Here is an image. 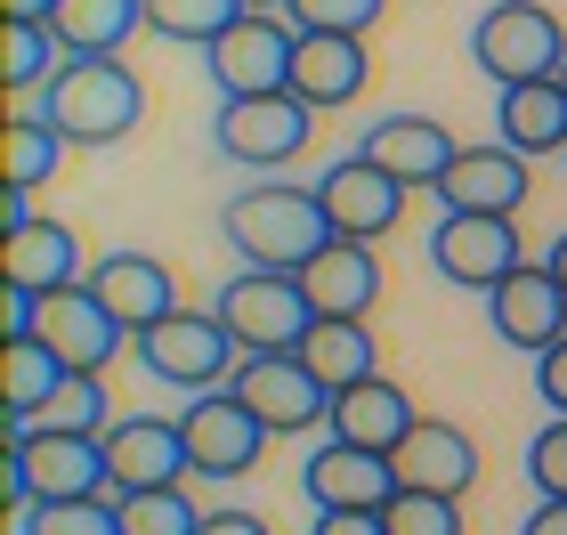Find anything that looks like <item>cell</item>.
<instances>
[{
	"mask_svg": "<svg viewBox=\"0 0 567 535\" xmlns=\"http://www.w3.org/2000/svg\"><path fill=\"white\" fill-rule=\"evenodd\" d=\"M308 138H317V114H308L292 90H276V97H219V114H212L219 163H244V171H284V163H300Z\"/></svg>",
	"mask_w": 567,
	"mask_h": 535,
	"instance_id": "52a82bcc",
	"label": "cell"
},
{
	"mask_svg": "<svg viewBox=\"0 0 567 535\" xmlns=\"http://www.w3.org/2000/svg\"><path fill=\"white\" fill-rule=\"evenodd\" d=\"M236 17H251L244 0H146V33L178 49H212Z\"/></svg>",
	"mask_w": 567,
	"mask_h": 535,
	"instance_id": "4dcf8cb0",
	"label": "cell"
},
{
	"mask_svg": "<svg viewBox=\"0 0 567 535\" xmlns=\"http://www.w3.org/2000/svg\"><path fill=\"white\" fill-rule=\"evenodd\" d=\"M219 325L236 333L244 357H284L308 341V325H317V309H308L300 276H276V268H244V276H219Z\"/></svg>",
	"mask_w": 567,
	"mask_h": 535,
	"instance_id": "8992f818",
	"label": "cell"
},
{
	"mask_svg": "<svg viewBox=\"0 0 567 535\" xmlns=\"http://www.w3.org/2000/svg\"><path fill=\"white\" fill-rule=\"evenodd\" d=\"M527 479H535V495L567 503V414H551V422L527 439Z\"/></svg>",
	"mask_w": 567,
	"mask_h": 535,
	"instance_id": "8d00e7d4",
	"label": "cell"
},
{
	"mask_svg": "<svg viewBox=\"0 0 567 535\" xmlns=\"http://www.w3.org/2000/svg\"><path fill=\"white\" fill-rule=\"evenodd\" d=\"M495 138L519 155H567V82H519L495 97Z\"/></svg>",
	"mask_w": 567,
	"mask_h": 535,
	"instance_id": "d4e9b609",
	"label": "cell"
},
{
	"mask_svg": "<svg viewBox=\"0 0 567 535\" xmlns=\"http://www.w3.org/2000/svg\"><path fill=\"white\" fill-rule=\"evenodd\" d=\"M559 82H567V65H559Z\"/></svg>",
	"mask_w": 567,
	"mask_h": 535,
	"instance_id": "7dc6e473",
	"label": "cell"
},
{
	"mask_svg": "<svg viewBox=\"0 0 567 535\" xmlns=\"http://www.w3.org/2000/svg\"><path fill=\"white\" fill-rule=\"evenodd\" d=\"M41 212H33V195H24V187H9V195H0V236H17V227H33Z\"/></svg>",
	"mask_w": 567,
	"mask_h": 535,
	"instance_id": "7bdbcfd3",
	"label": "cell"
},
{
	"mask_svg": "<svg viewBox=\"0 0 567 535\" xmlns=\"http://www.w3.org/2000/svg\"><path fill=\"white\" fill-rule=\"evenodd\" d=\"M390 535H462V503L446 495H422V487H398V503L381 512Z\"/></svg>",
	"mask_w": 567,
	"mask_h": 535,
	"instance_id": "d590c367",
	"label": "cell"
},
{
	"mask_svg": "<svg viewBox=\"0 0 567 535\" xmlns=\"http://www.w3.org/2000/svg\"><path fill=\"white\" fill-rule=\"evenodd\" d=\"M300 487H308V503H317V512H390L405 479H398L390 454H365V446L324 439V446L300 463Z\"/></svg>",
	"mask_w": 567,
	"mask_h": 535,
	"instance_id": "e0dca14e",
	"label": "cell"
},
{
	"mask_svg": "<svg viewBox=\"0 0 567 535\" xmlns=\"http://www.w3.org/2000/svg\"><path fill=\"white\" fill-rule=\"evenodd\" d=\"M0 495H9V512H41V503H82V495H114L106 439H82V430H24V422H9V463H0Z\"/></svg>",
	"mask_w": 567,
	"mask_h": 535,
	"instance_id": "7a4b0ae2",
	"label": "cell"
},
{
	"mask_svg": "<svg viewBox=\"0 0 567 535\" xmlns=\"http://www.w3.org/2000/svg\"><path fill=\"white\" fill-rule=\"evenodd\" d=\"M58 163H65L58 122H49L41 106H33V114H9V131H0V178L24 187V195H41L49 178H58Z\"/></svg>",
	"mask_w": 567,
	"mask_h": 535,
	"instance_id": "f546056e",
	"label": "cell"
},
{
	"mask_svg": "<svg viewBox=\"0 0 567 535\" xmlns=\"http://www.w3.org/2000/svg\"><path fill=\"white\" fill-rule=\"evenodd\" d=\"M227 390L268 422V439H300V430H324L332 422V390L300 366L292 349H284V357H244Z\"/></svg>",
	"mask_w": 567,
	"mask_h": 535,
	"instance_id": "8fae6325",
	"label": "cell"
},
{
	"mask_svg": "<svg viewBox=\"0 0 567 535\" xmlns=\"http://www.w3.org/2000/svg\"><path fill=\"white\" fill-rule=\"evenodd\" d=\"M535 398H544L551 414H567V341L535 357Z\"/></svg>",
	"mask_w": 567,
	"mask_h": 535,
	"instance_id": "f35d334b",
	"label": "cell"
},
{
	"mask_svg": "<svg viewBox=\"0 0 567 535\" xmlns=\"http://www.w3.org/2000/svg\"><path fill=\"white\" fill-rule=\"evenodd\" d=\"M114 512H122V535H203L187 479L178 487H146V495H114Z\"/></svg>",
	"mask_w": 567,
	"mask_h": 535,
	"instance_id": "1f68e13d",
	"label": "cell"
},
{
	"mask_svg": "<svg viewBox=\"0 0 567 535\" xmlns=\"http://www.w3.org/2000/svg\"><path fill=\"white\" fill-rule=\"evenodd\" d=\"M0 276H9V285H33V292H65V285H82V276H90L82 236H73L65 219H33V227H17V236H0Z\"/></svg>",
	"mask_w": 567,
	"mask_h": 535,
	"instance_id": "cb8c5ba5",
	"label": "cell"
},
{
	"mask_svg": "<svg viewBox=\"0 0 567 535\" xmlns=\"http://www.w3.org/2000/svg\"><path fill=\"white\" fill-rule=\"evenodd\" d=\"M292 49H300V24L292 17H236L227 33L203 49V65H212L219 97H276L292 90Z\"/></svg>",
	"mask_w": 567,
	"mask_h": 535,
	"instance_id": "9c48e42d",
	"label": "cell"
},
{
	"mask_svg": "<svg viewBox=\"0 0 567 535\" xmlns=\"http://www.w3.org/2000/svg\"><path fill=\"white\" fill-rule=\"evenodd\" d=\"M300 24V33H349V41H365L381 17H390V0H292L284 9Z\"/></svg>",
	"mask_w": 567,
	"mask_h": 535,
	"instance_id": "836d02e7",
	"label": "cell"
},
{
	"mask_svg": "<svg viewBox=\"0 0 567 535\" xmlns=\"http://www.w3.org/2000/svg\"><path fill=\"white\" fill-rule=\"evenodd\" d=\"M203 535H276L260 512H203Z\"/></svg>",
	"mask_w": 567,
	"mask_h": 535,
	"instance_id": "60d3db41",
	"label": "cell"
},
{
	"mask_svg": "<svg viewBox=\"0 0 567 535\" xmlns=\"http://www.w3.org/2000/svg\"><path fill=\"white\" fill-rule=\"evenodd\" d=\"M357 155H365V163H381V171H390L405 195H437V178L454 171L462 138L446 131V122H430V114H381L373 131L357 138Z\"/></svg>",
	"mask_w": 567,
	"mask_h": 535,
	"instance_id": "9a60e30c",
	"label": "cell"
},
{
	"mask_svg": "<svg viewBox=\"0 0 567 535\" xmlns=\"http://www.w3.org/2000/svg\"><path fill=\"white\" fill-rule=\"evenodd\" d=\"M106 471H114V495H146V487H178V479H195L178 414H114Z\"/></svg>",
	"mask_w": 567,
	"mask_h": 535,
	"instance_id": "4fadbf2b",
	"label": "cell"
},
{
	"mask_svg": "<svg viewBox=\"0 0 567 535\" xmlns=\"http://www.w3.org/2000/svg\"><path fill=\"white\" fill-rule=\"evenodd\" d=\"M33 341H49L73 373H106L131 333L114 325V309L90 292V276H82V285H65V292H49V300H41V333H33Z\"/></svg>",
	"mask_w": 567,
	"mask_h": 535,
	"instance_id": "d6986e66",
	"label": "cell"
},
{
	"mask_svg": "<svg viewBox=\"0 0 567 535\" xmlns=\"http://www.w3.org/2000/svg\"><path fill=\"white\" fill-rule=\"evenodd\" d=\"M544 268L559 276V285H567V227H559V236H551V251H544Z\"/></svg>",
	"mask_w": 567,
	"mask_h": 535,
	"instance_id": "ee69618b",
	"label": "cell"
},
{
	"mask_svg": "<svg viewBox=\"0 0 567 535\" xmlns=\"http://www.w3.org/2000/svg\"><path fill=\"white\" fill-rule=\"evenodd\" d=\"M471 58H478L486 82H503V90L559 82L567 24H559V9H544V0H486L478 24H471Z\"/></svg>",
	"mask_w": 567,
	"mask_h": 535,
	"instance_id": "277c9868",
	"label": "cell"
},
{
	"mask_svg": "<svg viewBox=\"0 0 567 535\" xmlns=\"http://www.w3.org/2000/svg\"><path fill=\"white\" fill-rule=\"evenodd\" d=\"M398 479H405V487H422V495L462 503V495L478 487V446H471V430L422 414V430L398 446Z\"/></svg>",
	"mask_w": 567,
	"mask_h": 535,
	"instance_id": "603a6c76",
	"label": "cell"
},
{
	"mask_svg": "<svg viewBox=\"0 0 567 535\" xmlns=\"http://www.w3.org/2000/svg\"><path fill=\"white\" fill-rule=\"evenodd\" d=\"M535 195V163L519 146H462L454 171L437 178V212H495V219H519Z\"/></svg>",
	"mask_w": 567,
	"mask_h": 535,
	"instance_id": "2e32d148",
	"label": "cell"
},
{
	"mask_svg": "<svg viewBox=\"0 0 567 535\" xmlns=\"http://www.w3.org/2000/svg\"><path fill=\"white\" fill-rule=\"evenodd\" d=\"M41 114L58 122L65 146H122L146 122V82L122 58H65L58 82L41 90Z\"/></svg>",
	"mask_w": 567,
	"mask_h": 535,
	"instance_id": "3957f363",
	"label": "cell"
},
{
	"mask_svg": "<svg viewBox=\"0 0 567 535\" xmlns=\"http://www.w3.org/2000/svg\"><path fill=\"white\" fill-rule=\"evenodd\" d=\"M65 0H9V17H58Z\"/></svg>",
	"mask_w": 567,
	"mask_h": 535,
	"instance_id": "f6af8a7d",
	"label": "cell"
},
{
	"mask_svg": "<svg viewBox=\"0 0 567 535\" xmlns=\"http://www.w3.org/2000/svg\"><path fill=\"white\" fill-rule=\"evenodd\" d=\"M65 357L49 349V341H0V405H9V422L33 430L41 422V405L65 390Z\"/></svg>",
	"mask_w": 567,
	"mask_h": 535,
	"instance_id": "83f0119b",
	"label": "cell"
},
{
	"mask_svg": "<svg viewBox=\"0 0 567 535\" xmlns=\"http://www.w3.org/2000/svg\"><path fill=\"white\" fill-rule=\"evenodd\" d=\"M178 430H187V463L195 479H251L268 454V422L251 414L236 390H203L178 405Z\"/></svg>",
	"mask_w": 567,
	"mask_h": 535,
	"instance_id": "30bf717a",
	"label": "cell"
},
{
	"mask_svg": "<svg viewBox=\"0 0 567 535\" xmlns=\"http://www.w3.org/2000/svg\"><path fill=\"white\" fill-rule=\"evenodd\" d=\"M292 357H300V366L324 381L332 398L381 373V341L365 333V317H317V325H308V341H300Z\"/></svg>",
	"mask_w": 567,
	"mask_h": 535,
	"instance_id": "484cf974",
	"label": "cell"
},
{
	"mask_svg": "<svg viewBox=\"0 0 567 535\" xmlns=\"http://www.w3.org/2000/svg\"><path fill=\"white\" fill-rule=\"evenodd\" d=\"M24 535H122L114 495H82V503H41Z\"/></svg>",
	"mask_w": 567,
	"mask_h": 535,
	"instance_id": "e575fe53",
	"label": "cell"
},
{
	"mask_svg": "<svg viewBox=\"0 0 567 535\" xmlns=\"http://www.w3.org/2000/svg\"><path fill=\"white\" fill-rule=\"evenodd\" d=\"M381 285H390V276H381V251L357 244V236H332L317 260L300 268V292H308L317 317H373Z\"/></svg>",
	"mask_w": 567,
	"mask_h": 535,
	"instance_id": "7402d4cb",
	"label": "cell"
},
{
	"mask_svg": "<svg viewBox=\"0 0 567 535\" xmlns=\"http://www.w3.org/2000/svg\"><path fill=\"white\" fill-rule=\"evenodd\" d=\"M41 300H49V292L9 285V276H0V341H33V333H41Z\"/></svg>",
	"mask_w": 567,
	"mask_h": 535,
	"instance_id": "74e56055",
	"label": "cell"
},
{
	"mask_svg": "<svg viewBox=\"0 0 567 535\" xmlns=\"http://www.w3.org/2000/svg\"><path fill=\"white\" fill-rule=\"evenodd\" d=\"M58 65H65V41H58L49 17H9L0 24V90L9 97H41L58 82Z\"/></svg>",
	"mask_w": 567,
	"mask_h": 535,
	"instance_id": "f1b7e54d",
	"label": "cell"
},
{
	"mask_svg": "<svg viewBox=\"0 0 567 535\" xmlns=\"http://www.w3.org/2000/svg\"><path fill=\"white\" fill-rule=\"evenodd\" d=\"M430 268L462 292H495L503 276L527 268V244H519V219H495V212H437L430 227Z\"/></svg>",
	"mask_w": 567,
	"mask_h": 535,
	"instance_id": "ba28073f",
	"label": "cell"
},
{
	"mask_svg": "<svg viewBox=\"0 0 567 535\" xmlns=\"http://www.w3.org/2000/svg\"><path fill=\"white\" fill-rule=\"evenodd\" d=\"M317 203H324V219H332V236H357V244H381L390 227L405 219V195L381 163H365V155H341L324 178H317Z\"/></svg>",
	"mask_w": 567,
	"mask_h": 535,
	"instance_id": "5bb4252c",
	"label": "cell"
},
{
	"mask_svg": "<svg viewBox=\"0 0 567 535\" xmlns=\"http://www.w3.org/2000/svg\"><path fill=\"white\" fill-rule=\"evenodd\" d=\"M90 292L114 309L122 333H154L163 317H178L187 300H178V276L154 260V251H97V268H90Z\"/></svg>",
	"mask_w": 567,
	"mask_h": 535,
	"instance_id": "ac0fdd59",
	"label": "cell"
},
{
	"mask_svg": "<svg viewBox=\"0 0 567 535\" xmlns=\"http://www.w3.org/2000/svg\"><path fill=\"white\" fill-rule=\"evenodd\" d=\"M244 9H260V17H276V9H292V0H244Z\"/></svg>",
	"mask_w": 567,
	"mask_h": 535,
	"instance_id": "bcb514c9",
	"label": "cell"
},
{
	"mask_svg": "<svg viewBox=\"0 0 567 535\" xmlns=\"http://www.w3.org/2000/svg\"><path fill=\"white\" fill-rule=\"evenodd\" d=\"M486 325H495V341H503V349L544 357V349L567 341V285H559L544 260H527L519 276H503V285L486 292Z\"/></svg>",
	"mask_w": 567,
	"mask_h": 535,
	"instance_id": "7c38bea8",
	"label": "cell"
},
{
	"mask_svg": "<svg viewBox=\"0 0 567 535\" xmlns=\"http://www.w3.org/2000/svg\"><path fill=\"white\" fill-rule=\"evenodd\" d=\"M106 373H65V390L41 405V422L33 430H82V439H106L114 430V414H106Z\"/></svg>",
	"mask_w": 567,
	"mask_h": 535,
	"instance_id": "d6a6232c",
	"label": "cell"
},
{
	"mask_svg": "<svg viewBox=\"0 0 567 535\" xmlns=\"http://www.w3.org/2000/svg\"><path fill=\"white\" fill-rule=\"evenodd\" d=\"M49 24H58L65 58H122L131 33H146V0H65Z\"/></svg>",
	"mask_w": 567,
	"mask_h": 535,
	"instance_id": "4316f807",
	"label": "cell"
},
{
	"mask_svg": "<svg viewBox=\"0 0 567 535\" xmlns=\"http://www.w3.org/2000/svg\"><path fill=\"white\" fill-rule=\"evenodd\" d=\"M131 349H138L146 381L187 390V398L227 390V381H236V366H244V349H236V333L219 325V309H178V317L154 325V333H138Z\"/></svg>",
	"mask_w": 567,
	"mask_h": 535,
	"instance_id": "5b68a950",
	"label": "cell"
},
{
	"mask_svg": "<svg viewBox=\"0 0 567 535\" xmlns=\"http://www.w3.org/2000/svg\"><path fill=\"white\" fill-rule=\"evenodd\" d=\"M308 535H390V527H381V512H317Z\"/></svg>",
	"mask_w": 567,
	"mask_h": 535,
	"instance_id": "ab89813d",
	"label": "cell"
},
{
	"mask_svg": "<svg viewBox=\"0 0 567 535\" xmlns=\"http://www.w3.org/2000/svg\"><path fill=\"white\" fill-rule=\"evenodd\" d=\"M365 90H373L365 41H349V33H300V49H292V97H300L308 114L357 106Z\"/></svg>",
	"mask_w": 567,
	"mask_h": 535,
	"instance_id": "44dd1931",
	"label": "cell"
},
{
	"mask_svg": "<svg viewBox=\"0 0 567 535\" xmlns=\"http://www.w3.org/2000/svg\"><path fill=\"white\" fill-rule=\"evenodd\" d=\"M422 430V405L398 390L390 373H373V381H357V390L332 398V422H324V439H341V446H365V454H390L398 463V446Z\"/></svg>",
	"mask_w": 567,
	"mask_h": 535,
	"instance_id": "ffe728a7",
	"label": "cell"
},
{
	"mask_svg": "<svg viewBox=\"0 0 567 535\" xmlns=\"http://www.w3.org/2000/svg\"><path fill=\"white\" fill-rule=\"evenodd\" d=\"M519 535H567V503H551V495H535V512L519 519Z\"/></svg>",
	"mask_w": 567,
	"mask_h": 535,
	"instance_id": "b9f144b4",
	"label": "cell"
},
{
	"mask_svg": "<svg viewBox=\"0 0 567 535\" xmlns=\"http://www.w3.org/2000/svg\"><path fill=\"white\" fill-rule=\"evenodd\" d=\"M219 227H227V251L244 268H276V276H300L332 244V219H324L317 187H292V178H251L244 195H227Z\"/></svg>",
	"mask_w": 567,
	"mask_h": 535,
	"instance_id": "6da1fadb",
	"label": "cell"
}]
</instances>
